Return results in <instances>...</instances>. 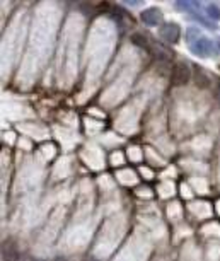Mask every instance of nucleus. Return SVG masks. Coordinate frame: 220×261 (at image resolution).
<instances>
[{
  "mask_svg": "<svg viewBox=\"0 0 220 261\" xmlns=\"http://www.w3.org/2000/svg\"><path fill=\"white\" fill-rule=\"evenodd\" d=\"M159 34L164 41H169V43H176L181 36V29H179L178 24L169 22V24H164V26L159 29Z\"/></svg>",
  "mask_w": 220,
  "mask_h": 261,
  "instance_id": "1",
  "label": "nucleus"
},
{
  "mask_svg": "<svg viewBox=\"0 0 220 261\" xmlns=\"http://www.w3.org/2000/svg\"><path fill=\"white\" fill-rule=\"evenodd\" d=\"M190 77H191V72L186 63H178V65L173 68V82L176 86H185V84H188Z\"/></svg>",
  "mask_w": 220,
  "mask_h": 261,
  "instance_id": "2",
  "label": "nucleus"
},
{
  "mask_svg": "<svg viewBox=\"0 0 220 261\" xmlns=\"http://www.w3.org/2000/svg\"><path fill=\"white\" fill-rule=\"evenodd\" d=\"M190 48L198 57H209L212 50V41L207 38H200V39H195V43H191Z\"/></svg>",
  "mask_w": 220,
  "mask_h": 261,
  "instance_id": "3",
  "label": "nucleus"
},
{
  "mask_svg": "<svg viewBox=\"0 0 220 261\" xmlns=\"http://www.w3.org/2000/svg\"><path fill=\"white\" fill-rule=\"evenodd\" d=\"M140 17H142V21L145 22L147 26H155V24L162 21V12L155 9V7H150V9L143 10L142 14H140Z\"/></svg>",
  "mask_w": 220,
  "mask_h": 261,
  "instance_id": "4",
  "label": "nucleus"
},
{
  "mask_svg": "<svg viewBox=\"0 0 220 261\" xmlns=\"http://www.w3.org/2000/svg\"><path fill=\"white\" fill-rule=\"evenodd\" d=\"M2 258L3 261H17L19 260V251L12 243H5L2 246Z\"/></svg>",
  "mask_w": 220,
  "mask_h": 261,
  "instance_id": "5",
  "label": "nucleus"
},
{
  "mask_svg": "<svg viewBox=\"0 0 220 261\" xmlns=\"http://www.w3.org/2000/svg\"><path fill=\"white\" fill-rule=\"evenodd\" d=\"M207 15L214 21H217V19H220V9L215 3H210V5H207Z\"/></svg>",
  "mask_w": 220,
  "mask_h": 261,
  "instance_id": "6",
  "label": "nucleus"
},
{
  "mask_svg": "<svg viewBox=\"0 0 220 261\" xmlns=\"http://www.w3.org/2000/svg\"><path fill=\"white\" fill-rule=\"evenodd\" d=\"M131 41H133V43H135V45L142 46V48H147L145 38H143V36H140V34H133V36H131Z\"/></svg>",
  "mask_w": 220,
  "mask_h": 261,
  "instance_id": "7",
  "label": "nucleus"
},
{
  "mask_svg": "<svg viewBox=\"0 0 220 261\" xmlns=\"http://www.w3.org/2000/svg\"><path fill=\"white\" fill-rule=\"evenodd\" d=\"M200 34V29H197V27H190V29H188V41H191L193 43L195 41V36H198Z\"/></svg>",
  "mask_w": 220,
  "mask_h": 261,
  "instance_id": "8",
  "label": "nucleus"
},
{
  "mask_svg": "<svg viewBox=\"0 0 220 261\" xmlns=\"http://www.w3.org/2000/svg\"><path fill=\"white\" fill-rule=\"evenodd\" d=\"M33 261H38V260H33Z\"/></svg>",
  "mask_w": 220,
  "mask_h": 261,
  "instance_id": "9",
  "label": "nucleus"
},
{
  "mask_svg": "<svg viewBox=\"0 0 220 261\" xmlns=\"http://www.w3.org/2000/svg\"><path fill=\"white\" fill-rule=\"evenodd\" d=\"M91 261H96V260H91Z\"/></svg>",
  "mask_w": 220,
  "mask_h": 261,
  "instance_id": "10",
  "label": "nucleus"
}]
</instances>
